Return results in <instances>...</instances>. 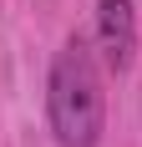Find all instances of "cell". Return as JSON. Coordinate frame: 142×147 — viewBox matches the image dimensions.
I'll list each match as a JSON object with an SVG mask.
<instances>
[{"label": "cell", "mask_w": 142, "mask_h": 147, "mask_svg": "<svg viewBox=\"0 0 142 147\" xmlns=\"http://www.w3.org/2000/svg\"><path fill=\"white\" fill-rule=\"evenodd\" d=\"M46 117L61 147H97L107 127V96H101V71L86 36H66V46L51 61L46 81Z\"/></svg>", "instance_id": "6da1fadb"}, {"label": "cell", "mask_w": 142, "mask_h": 147, "mask_svg": "<svg viewBox=\"0 0 142 147\" xmlns=\"http://www.w3.org/2000/svg\"><path fill=\"white\" fill-rule=\"evenodd\" d=\"M97 41L112 71H127L137 56V10L132 0H97Z\"/></svg>", "instance_id": "7a4b0ae2"}]
</instances>
